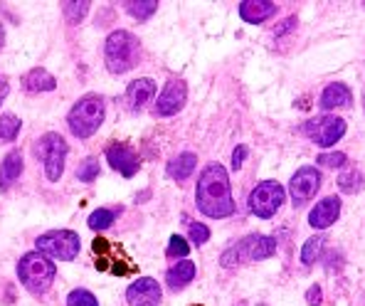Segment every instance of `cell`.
I'll list each match as a JSON object with an SVG mask.
<instances>
[{
    "instance_id": "obj_1",
    "label": "cell",
    "mask_w": 365,
    "mask_h": 306,
    "mask_svg": "<svg viewBox=\"0 0 365 306\" xmlns=\"http://www.w3.org/2000/svg\"><path fill=\"white\" fill-rule=\"evenodd\" d=\"M195 203H197V210L212 220L230 218L235 213L230 175L220 163H207L202 168L195 188Z\"/></svg>"
},
{
    "instance_id": "obj_2",
    "label": "cell",
    "mask_w": 365,
    "mask_h": 306,
    "mask_svg": "<svg viewBox=\"0 0 365 306\" xmlns=\"http://www.w3.org/2000/svg\"><path fill=\"white\" fill-rule=\"evenodd\" d=\"M141 47L138 37L128 30H114L104 42V62L111 74H126L136 67Z\"/></svg>"
},
{
    "instance_id": "obj_3",
    "label": "cell",
    "mask_w": 365,
    "mask_h": 306,
    "mask_svg": "<svg viewBox=\"0 0 365 306\" xmlns=\"http://www.w3.org/2000/svg\"><path fill=\"white\" fill-rule=\"evenodd\" d=\"M104 114H106L104 96L84 94L82 99H77V104H74L67 114L69 131H72L77 138L94 136V133L99 131L101 123H104Z\"/></svg>"
},
{
    "instance_id": "obj_4",
    "label": "cell",
    "mask_w": 365,
    "mask_h": 306,
    "mask_svg": "<svg viewBox=\"0 0 365 306\" xmlns=\"http://www.w3.org/2000/svg\"><path fill=\"white\" fill-rule=\"evenodd\" d=\"M55 275H57L55 262L37 250L23 255L18 262V279L23 282V287L30 294H45L52 287V282H55Z\"/></svg>"
},
{
    "instance_id": "obj_5",
    "label": "cell",
    "mask_w": 365,
    "mask_h": 306,
    "mask_svg": "<svg viewBox=\"0 0 365 306\" xmlns=\"http://www.w3.org/2000/svg\"><path fill=\"white\" fill-rule=\"evenodd\" d=\"M277 252V240L269 235H247L242 243H237L235 247H230L227 252H222L220 262L222 267H235L240 262H259V260H269Z\"/></svg>"
},
{
    "instance_id": "obj_6",
    "label": "cell",
    "mask_w": 365,
    "mask_h": 306,
    "mask_svg": "<svg viewBox=\"0 0 365 306\" xmlns=\"http://www.w3.org/2000/svg\"><path fill=\"white\" fill-rule=\"evenodd\" d=\"M37 252H42L50 260L72 262L77 260L79 250H82V240L72 230H50V233L37 238Z\"/></svg>"
},
{
    "instance_id": "obj_7",
    "label": "cell",
    "mask_w": 365,
    "mask_h": 306,
    "mask_svg": "<svg viewBox=\"0 0 365 306\" xmlns=\"http://www.w3.org/2000/svg\"><path fill=\"white\" fill-rule=\"evenodd\" d=\"M69 146L67 141L60 136V133L50 131L37 141V155H40L42 165H45V175L47 180L57 183L64 173V160H67Z\"/></svg>"
},
{
    "instance_id": "obj_8",
    "label": "cell",
    "mask_w": 365,
    "mask_h": 306,
    "mask_svg": "<svg viewBox=\"0 0 365 306\" xmlns=\"http://www.w3.org/2000/svg\"><path fill=\"white\" fill-rule=\"evenodd\" d=\"M284 198H287V190H284L282 183H277V180H264V183L252 188L247 205H250L252 215H257V218H262V220H269L272 215L282 208Z\"/></svg>"
},
{
    "instance_id": "obj_9",
    "label": "cell",
    "mask_w": 365,
    "mask_h": 306,
    "mask_svg": "<svg viewBox=\"0 0 365 306\" xmlns=\"http://www.w3.org/2000/svg\"><path fill=\"white\" fill-rule=\"evenodd\" d=\"M304 133L319 148H331L346 136V121L341 116H319L304 123Z\"/></svg>"
},
{
    "instance_id": "obj_10",
    "label": "cell",
    "mask_w": 365,
    "mask_h": 306,
    "mask_svg": "<svg viewBox=\"0 0 365 306\" xmlns=\"http://www.w3.org/2000/svg\"><path fill=\"white\" fill-rule=\"evenodd\" d=\"M321 183H324V178H321V170L316 165H302L289 180V195H292L294 208H302L309 200H314L316 193L321 190Z\"/></svg>"
},
{
    "instance_id": "obj_11",
    "label": "cell",
    "mask_w": 365,
    "mask_h": 306,
    "mask_svg": "<svg viewBox=\"0 0 365 306\" xmlns=\"http://www.w3.org/2000/svg\"><path fill=\"white\" fill-rule=\"evenodd\" d=\"M187 101V87L182 79H170L155 101V116H175Z\"/></svg>"
},
{
    "instance_id": "obj_12",
    "label": "cell",
    "mask_w": 365,
    "mask_h": 306,
    "mask_svg": "<svg viewBox=\"0 0 365 306\" xmlns=\"http://www.w3.org/2000/svg\"><path fill=\"white\" fill-rule=\"evenodd\" d=\"M106 160L114 170H119L123 178H133L141 168V160H138V153L133 151L128 143H111L106 148Z\"/></svg>"
},
{
    "instance_id": "obj_13",
    "label": "cell",
    "mask_w": 365,
    "mask_h": 306,
    "mask_svg": "<svg viewBox=\"0 0 365 306\" xmlns=\"http://www.w3.org/2000/svg\"><path fill=\"white\" fill-rule=\"evenodd\" d=\"M160 297H163V292H160V284L153 277H138L126 289L128 306H158Z\"/></svg>"
},
{
    "instance_id": "obj_14",
    "label": "cell",
    "mask_w": 365,
    "mask_h": 306,
    "mask_svg": "<svg viewBox=\"0 0 365 306\" xmlns=\"http://www.w3.org/2000/svg\"><path fill=\"white\" fill-rule=\"evenodd\" d=\"M338 218H341V200L336 195H329L316 203L314 210L309 213V225L314 230H329Z\"/></svg>"
},
{
    "instance_id": "obj_15",
    "label": "cell",
    "mask_w": 365,
    "mask_h": 306,
    "mask_svg": "<svg viewBox=\"0 0 365 306\" xmlns=\"http://www.w3.org/2000/svg\"><path fill=\"white\" fill-rule=\"evenodd\" d=\"M153 96H155V82L148 77L133 79V82L126 87V104L131 111H141Z\"/></svg>"
},
{
    "instance_id": "obj_16",
    "label": "cell",
    "mask_w": 365,
    "mask_h": 306,
    "mask_svg": "<svg viewBox=\"0 0 365 306\" xmlns=\"http://www.w3.org/2000/svg\"><path fill=\"white\" fill-rule=\"evenodd\" d=\"M277 15V3L272 0H242L240 3V18L250 25H259Z\"/></svg>"
},
{
    "instance_id": "obj_17",
    "label": "cell",
    "mask_w": 365,
    "mask_h": 306,
    "mask_svg": "<svg viewBox=\"0 0 365 306\" xmlns=\"http://www.w3.org/2000/svg\"><path fill=\"white\" fill-rule=\"evenodd\" d=\"M353 101V94L351 89L346 87V84L341 82H334L329 84V87L321 92V99H319V106L324 111H331V109H346V106H351Z\"/></svg>"
},
{
    "instance_id": "obj_18",
    "label": "cell",
    "mask_w": 365,
    "mask_h": 306,
    "mask_svg": "<svg viewBox=\"0 0 365 306\" xmlns=\"http://www.w3.org/2000/svg\"><path fill=\"white\" fill-rule=\"evenodd\" d=\"M23 87H25V92H30V94L52 92V89L57 87V79L52 77L45 67H32L23 77Z\"/></svg>"
},
{
    "instance_id": "obj_19",
    "label": "cell",
    "mask_w": 365,
    "mask_h": 306,
    "mask_svg": "<svg viewBox=\"0 0 365 306\" xmlns=\"http://www.w3.org/2000/svg\"><path fill=\"white\" fill-rule=\"evenodd\" d=\"M195 262L190 260H180L175 262L173 267H170L168 272H165V282H168V287L173 289V292H178V289L187 287V284L195 279Z\"/></svg>"
},
{
    "instance_id": "obj_20",
    "label": "cell",
    "mask_w": 365,
    "mask_h": 306,
    "mask_svg": "<svg viewBox=\"0 0 365 306\" xmlns=\"http://www.w3.org/2000/svg\"><path fill=\"white\" fill-rule=\"evenodd\" d=\"M20 173H23V153L15 148L0 163V190H8L20 178Z\"/></svg>"
},
{
    "instance_id": "obj_21",
    "label": "cell",
    "mask_w": 365,
    "mask_h": 306,
    "mask_svg": "<svg viewBox=\"0 0 365 306\" xmlns=\"http://www.w3.org/2000/svg\"><path fill=\"white\" fill-rule=\"evenodd\" d=\"M195 165H197V155L185 151V153H178L175 158H170V163H168V168H165V170H168V175L173 180H185V178H190V175H192Z\"/></svg>"
},
{
    "instance_id": "obj_22",
    "label": "cell",
    "mask_w": 365,
    "mask_h": 306,
    "mask_svg": "<svg viewBox=\"0 0 365 306\" xmlns=\"http://www.w3.org/2000/svg\"><path fill=\"white\" fill-rule=\"evenodd\" d=\"M338 190L346 193V195H356L363 190V173L358 168H348L338 175Z\"/></svg>"
},
{
    "instance_id": "obj_23",
    "label": "cell",
    "mask_w": 365,
    "mask_h": 306,
    "mask_svg": "<svg viewBox=\"0 0 365 306\" xmlns=\"http://www.w3.org/2000/svg\"><path fill=\"white\" fill-rule=\"evenodd\" d=\"M123 8L136 20H148L158 10V0H128V3H123Z\"/></svg>"
},
{
    "instance_id": "obj_24",
    "label": "cell",
    "mask_w": 365,
    "mask_h": 306,
    "mask_svg": "<svg viewBox=\"0 0 365 306\" xmlns=\"http://www.w3.org/2000/svg\"><path fill=\"white\" fill-rule=\"evenodd\" d=\"M23 121L13 114H0V143H10L18 138Z\"/></svg>"
},
{
    "instance_id": "obj_25",
    "label": "cell",
    "mask_w": 365,
    "mask_h": 306,
    "mask_svg": "<svg viewBox=\"0 0 365 306\" xmlns=\"http://www.w3.org/2000/svg\"><path fill=\"white\" fill-rule=\"evenodd\" d=\"M321 250H324V238H309L302 247V262L311 267L321 257Z\"/></svg>"
},
{
    "instance_id": "obj_26",
    "label": "cell",
    "mask_w": 365,
    "mask_h": 306,
    "mask_svg": "<svg viewBox=\"0 0 365 306\" xmlns=\"http://www.w3.org/2000/svg\"><path fill=\"white\" fill-rule=\"evenodd\" d=\"M182 220H185V225H187V233H190V243L192 245H205L207 240H210V230L205 228L202 223H192L187 215H182Z\"/></svg>"
},
{
    "instance_id": "obj_27",
    "label": "cell",
    "mask_w": 365,
    "mask_h": 306,
    "mask_svg": "<svg viewBox=\"0 0 365 306\" xmlns=\"http://www.w3.org/2000/svg\"><path fill=\"white\" fill-rule=\"evenodd\" d=\"M114 218H116V213L114 210H106V208H99V210H94L89 215V228L91 230H106V228H111V223H114Z\"/></svg>"
},
{
    "instance_id": "obj_28",
    "label": "cell",
    "mask_w": 365,
    "mask_h": 306,
    "mask_svg": "<svg viewBox=\"0 0 365 306\" xmlns=\"http://www.w3.org/2000/svg\"><path fill=\"white\" fill-rule=\"evenodd\" d=\"M89 5L91 3H87V0H82V3H62V13H64V18H67L69 23H79V20L87 15Z\"/></svg>"
},
{
    "instance_id": "obj_29",
    "label": "cell",
    "mask_w": 365,
    "mask_h": 306,
    "mask_svg": "<svg viewBox=\"0 0 365 306\" xmlns=\"http://www.w3.org/2000/svg\"><path fill=\"white\" fill-rule=\"evenodd\" d=\"M67 306H99V302H96V297L87 292V289H74L67 297Z\"/></svg>"
},
{
    "instance_id": "obj_30",
    "label": "cell",
    "mask_w": 365,
    "mask_h": 306,
    "mask_svg": "<svg viewBox=\"0 0 365 306\" xmlns=\"http://www.w3.org/2000/svg\"><path fill=\"white\" fill-rule=\"evenodd\" d=\"M96 175H99V160L96 158H87L77 168V178L82 180V183H91V180H96Z\"/></svg>"
},
{
    "instance_id": "obj_31",
    "label": "cell",
    "mask_w": 365,
    "mask_h": 306,
    "mask_svg": "<svg viewBox=\"0 0 365 306\" xmlns=\"http://www.w3.org/2000/svg\"><path fill=\"white\" fill-rule=\"evenodd\" d=\"M316 163L326 165V168H343V165L348 163V155L343 151H334V153H321L319 158H316Z\"/></svg>"
},
{
    "instance_id": "obj_32",
    "label": "cell",
    "mask_w": 365,
    "mask_h": 306,
    "mask_svg": "<svg viewBox=\"0 0 365 306\" xmlns=\"http://www.w3.org/2000/svg\"><path fill=\"white\" fill-rule=\"evenodd\" d=\"M187 252H190V245H187L185 240L180 238V235H173V238H170V243H168V250H165V255L187 260Z\"/></svg>"
},
{
    "instance_id": "obj_33",
    "label": "cell",
    "mask_w": 365,
    "mask_h": 306,
    "mask_svg": "<svg viewBox=\"0 0 365 306\" xmlns=\"http://www.w3.org/2000/svg\"><path fill=\"white\" fill-rule=\"evenodd\" d=\"M306 302H309V306H321V302H324V292H321L319 284H314V287L306 292Z\"/></svg>"
},
{
    "instance_id": "obj_34",
    "label": "cell",
    "mask_w": 365,
    "mask_h": 306,
    "mask_svg": "<svg viewBox=\"0 0 365 306\" xmlns=\"http://www.w3.org/2000/svg\"><path fill=\"white\" fill-rule=\"evenodd\" d=\"M245 158H247V146H242V143H240V146L232 151V168H235V170H240V168H242Z\"/></svg>"
},
{
    "instance_id": "obj_35",
    "label": "cell",
    "mask_w": 365,
    "mask_h": 306,
    "mask_svg": "<svg viewBox=\"0 0 365 306\" xmlns=\"http://www.w3.org/2000/svg\"><path fill=\"white\" fill-rule=\"evenodd\" d=\"M10 92V84H8V77L5 74H0V104L5 101V96Z\"/></svg>"
},
{
    "instance_id": "obj_36",
    "label": "cell",
    "mask_w": 365,
    "mask_h": 306,
    "mask_svg": "<svg viewBox=\"0 0 365 306\" xmlns=\"http://www.w3.org/2000/svg\"><path fill=\"white\" fill-rule=\"evenodd\" d=\"M3 42H5V30H3V23H0V50H3Z\"/></svg>"
},
{
    "instance_id": "obj_37",
    "label": "cell",
    "mask_w": 365,
    "mask_h": 306,
    "mask_svg": "<svg viewBox=\"0 0 365 306\" xmlns=\"http://www.w3.org/2000/svg\"><path fill=\"white\" fill-rule=\"evenodd\" d=\"M363 111H365V94H363Z\"/></svg>"
}]
</instances>
